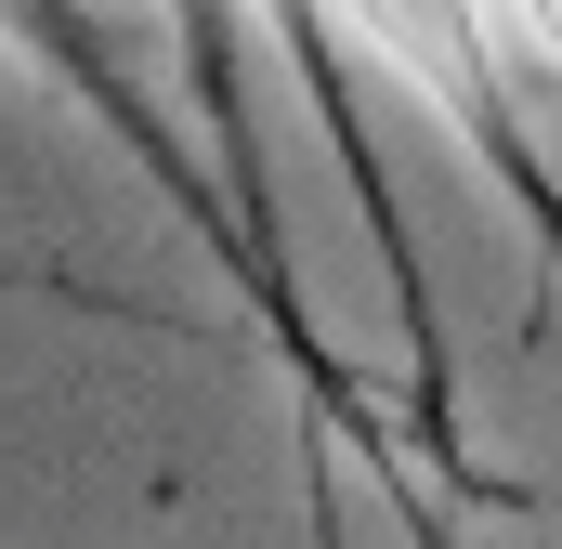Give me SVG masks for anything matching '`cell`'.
Wrapping results in <instances>:
<instances>
[{"label": "cell", "instance_id": "1", "mask_svg": "<svg viewBox=\"0 0 562 549\" xmlns=\"http://www.w3.org/2000/svg\"><path fill=\"white\" fill-rule=\"evenodd\" d=\"M327 40H353L406 105H431L458 144L510 132V79H497V0H314Z\"/></svg>", "mask_w": 562, "mask_h": 549}, {"label": "cell", "instance_id": "2", "mask_svg": "<svg viewBox=\"0 0 562 549\" xmlns=\"http://www.w3.org/2000/svg\"><path fill=\"white\" fill-rule=\"evenodd\" d=\"M26 26H40V0H0V40H26Z\"/></svg>", "mask_w": 562, "mask_h": 549}, {"label": "cell", "instance_id": "3", "mask_svg": "<svg viewBox=\"0 0 562 549\" xmlns=\"http://www.w3.org/2000/svg\"><path fill=\"white\" fill-rule=\"evenodd\" d=\"M262 13H314V0H262Z\"/></svg>", "mask_w": 562, "mask_h": 549}]
</instances>
